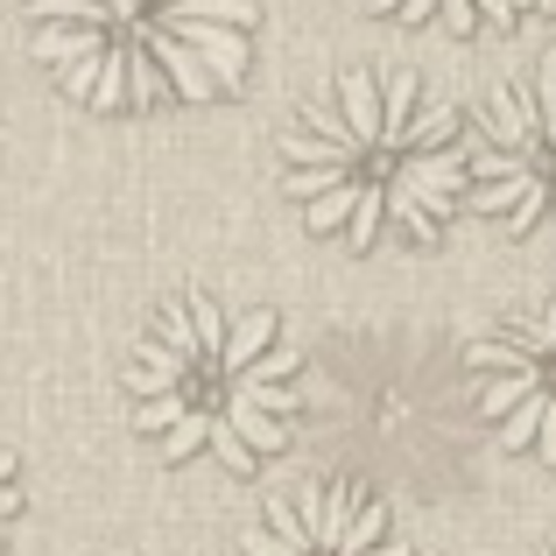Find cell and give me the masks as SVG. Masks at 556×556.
<instances>
[{
    "label": "cell",
    "mask_w": 556,
    "mask_h": 556,
    "mask_svg": "<svg viewBox=\"0 0 556 556\" xmlns=\"http://www.w3.org/2000/svg\"><path fill=\"white\" fill-rule=\"evenodd\" d=\"M394 184H402L430 218H451L458 198L472 190V163H465L458 149H422V155H402V177Z\"/></svg>",
    "instance_id": "obj_1"
},
{
    "label": "cell",
    "mask_w": 556,
    "mask_h": 556,
    "mask_svg": "<svg viewBox=\"0 0 556 556\" xmlns=\"http://www.w3.org/2000/svg\"><path fill=\"white\" fill-rule=\"evenodd\" d=\"M135 36H141V42L155 50V64L169 71V85H177L184 99H212V92H226V85L212 78V64H204V56L190 50V42H184V36H177L169 22H155V14H135Z\"/></svg>",
    "instance_id": "obj_2"
},
{
    "label": "cell",
    "mask_w": 556,
    "mask_h": 556,
    "mask_svg": "<svg viewBox=\"0 0 556 556\" xmlns=\"http://www.w3.org/2000/svg\"><path fill=\"white\" fill-rule=\"evenodd\" d=\"M155 22H169L190 50L212 64V78L226 85V92H240L247 78V28H226V22H190V14H155Z\"/></svg>",
    "instance_id": "obj_3"
},
{
    "label": "cell",
    "mask_w": 556,
    "mask_h": 556,
    "mask_svg": "<svg viewBox=\"0 0 556 556\" xmlns=\"http://www.w3.org/2000/svg\"><path fill=\"white\" fill-rule=\"evenodd\" d=\"M493 135V149H515V155H529L535 149V135H543V121H535V106L521 92H507V85H493L486 92V121H479Z\"/></svg>",
    "instance_id": "obj_4"
},
{
    "label": "cell",
    "mask_w": 556,
    "mask_h": 556,
    "mask_svg": "<svg viewBox=\"0 0 556 556\" xmlns=\"http://www.w3.org/2000/svg\"><path fill=\"white\" fill-rule=\"evenodd\" d=\"M339 113H345V127H353V135L380 155V135H388V113H380V78H367V71H345V78H339Z\"/></svg>",
    "instance_id": "obj_5"
},
{
    "label": "cell",
    "mask_w": 556,
    "mask_h": 556,
    "mask_svg": "<svg viewBox=\"0 0 556 556\" xmlns=\"http://www.w3.org/2000/svg\"><path fill=\"white\" fill-rule=\"evenodd\" d=\"M535 388H549V359H535V367H521V374H501V380H479V394H472V408L479 416H493L501 422L515 402H529Z\"/></svg>",
    "instance_id": "obj_6"
},
{
    "label": "cell",
    "mask_w": 556,
    "mask_h": 556,
    "mask_svg": "<svg viewBox=\"0 0 556 556\" xmlns=\"http://www.w3.org/2000/svg\"><path fill=\"white\" fill-rule=\"evenodd\" d=\"M218 416H226L254 451H282V444H289V422H282V416H268L261 402H247V394H226V408H218Z\"/></svg>",
    "instance_id": "obj_7"
},
{
    "label": "cell",
    "mask_w": 556,
    "mask_h": 556,
    "mask_svg": "<svg viewBox=\"0 0 556 556\" xmlns=\"http://www.w3.org/2000/svg\"><path fill=\"white\" fill-rule=\"evenodd\" d=\"M106 50V28H36V64H85Z\"/></svg>",
    "instance_id": "obj_8"
},
{
    "label": "cell",
    "mask_w": 556,
    "mask_h": 556,
    "mask_svg": "<svg viewBox=\"0 0 556 556\" xmlns=\"http://www.w3.org/2000/svg\"><path fill=\"white\" fill-rule=\"evenodd\" d=\"M268 339H275V311H247L240 325H232V339H226V353H218V367H226V374H247L261 353H268Z\"/></svg>",
    "instance_id": "obj_9"
},
{
    "label": "cell",
    "mask_w": 556,
    "mask_h": 556,
    "mask_svg": "<svg viewBox=\"0 0 556 556\" xmlns=\"http://www.w3.org/2000/svg\"><path fill=\"white\" fill-rule=\"evenodd\" d=\"M353 515H359V486H325V507H317V521H311V535H317V549H331L339 556V543H345V529H353Z\"/></svg>",
    "instance_id": "obj_10"
},
{
    "label": "cell",
    "mask_w": 556,
    "mask_h": 556,
    "mask_svg": "<svg viewBox=\"0 0 556 556\" xmlns=\"http://www.w3.org/2000/svg\"><path fill=\"white\" fill-rule=\"evenodd\" d=\"M380 113H388V135H380V155L402 149V127L416 121V71H388L380 78Z\"/></svg>",
    "instance_id": "obj_11"
},
{
    "label": "cell",
    "mask_w": 556,
    "mask_h": 556,
    "mask_svg": "<svg viewBox=\"0 0 556 556\" xmlns=\"http://www.w3.org/2000/svg\"><path fill=\"white\" fill-rule=\"evenodd\" d=\"M359 190H367V184H359V177H345L339 190L311 198V204H303V226H311V232H339V226H353V212H359Z\"/></svg>",
    "instance_id": "obj_12"
},
{
    "label": "cell",
    "mask_w": 556,
    "mask_h": 556,
    "mask_svg": "<svg viewBox=\"0 0 556 556\" xmlns=\"http://www.w3.org/2000/svg\"><path fill=\"white\" fill-rule=\"evenodd\" d=\"M106 0H28V22H36V28H56V22H64V28H106Z\"/></svg>",
    "instance_id": "obj_13"
},
{
    "label": "cell",
    "mask_w": 556,
    "mask_h": 556,
    "mask_svg": "<svg viewBox=\"0 0 556 556\" xmlns=\"http://www.w3.org/2000/svg\"><path fill=\"white\" fill-rule=\"evenodd\" d=\"M163 92H169V71L155 64V50L135 36V42H127V99H135V106H155Z\"/></svg>",
    "instance_id": "obj_14"
},
{
    "label": "cell",
    "mask_w": 556,
    "mask_h": 556,
    "mask_svg": "<svg viewBox=\"0 0 556 556\" xmlns=\"http://www.w3.org/2000/svg\"><path fill=\"white\" fill-rule=\"evenodd\" d=\"M465 367L472 374H521V367H535V353H529V339H479V345H465Z\"/></svg>",
    "instance_id": "obj_15"
},
{
    "label": "cell",
    "mask_w": 556,
    "mask_h": 556,
    "mask_svg": "<svg viewBox=\"0 0 556 556\" xmlns=\"http://www.w3.org/2000/svg\"><path fill=\"white\" fill-rule=\"evenodd\" d=\"M543 416H549V388H535L529 402H515V408L501 416V444H507V451H529L535 437H543Z\"/></svg>",
    "instance_id": "obj_16"
},
{
    "label": "cell",
    "mask_w": 556,
    "mask_h": 556,
    "mask_svg": "<svg viewBox=\"0 0 556 556\" xmlns=\"http://www.w3.org/2000/svg\"><path fill=\"white\" fill-rule=\"evenodd\" d=\"M163 14H190V22H226V28H254V22H261L254 0H163Z\"/></svg>",
    "instance_id": "obj_17"
},
{
    "label": "cell",
    "mask_w": 556,
    "mask_h": 556,
    "mask_svg": "<svg viewBox=\"0 0 556 556\" xmlns=\"http://www.w3.org/2000/svg\"><path fill=\"white\" fill-rule=\"evenodd\" d=\"M543 177V169H515V177H493V184H472L465 190V204H472V212H515L521 198H529V184Z\"/></svg>",
    "instance_id": "obj_18"
},
{
    "label": "cell",
    "mask_w": 556,
    "mask_h": 556,
    "mask_svg": "<svg viewBox=\"0 0 556 556\" xmlns=\"http://www.w3.org/2000/svg\"><path fill=\"white\" fill-rule=\"evenodd\" d=\"M451 127H458V106H422L416 121L402 127V155H422V149H444Z\"/></svg>",
    "instance_id": "obj_19"
},
{
    "label": "cell",
    "mask_w": 556,
    "mask_h": 556,
    "mask_svg": "<svg viewBox=\"0 0 556 556\" xmlns=\"http://www.w3.org/2000/svg\"><path fill=\"white\" fill-rule=\"evenodd\" d=\"M282 155H289V163H303V169H311V163H359L353 149H339V141L311 135V127H289V135H282Z\"/></svg>",
    "instance_id": "obj_20"
},
{
    "label": "cell",
    "mask_w": 556,
    "mask_h": 556,
    "mask_svg": "<svg viewBox=\"0 0 556 556\" xmlns=\"http://www.w3.org/2000/svg\"><path fill=\"white\" fill-rule=\"evenodd\" d=\"M380 218H388V190H359V212H353V226H345V247H353V254H367V247L380 240Z\"/></svg>",
    "instance_id": "obj_21"
},
{
    "label": "cell",
    "mask_w": 556,
    "mask_h": 556,
    "mask_svg": "<svg viewBox=\"0 0 556 556\" xmlns=\"http://www.w3.org/2000/svg\"><path fill=\"white\" fill-rule=\"evenodd\" d=\"M380 535H388V507H380V501H359V515H353V529H345L339 556H367Z\"/></svg>",
    "instance_id": "obj_22"
},
{
    "label": "cell",
    "mask_w": 556,
    "mask_h": 556,
    "mask_svg": "<svg viewBox=\"0 0 556 556\" xmlns=\"http://www.w3.org/2000/svg\"><path fill=\"white\" fill-rule=\"evenodd\" d=\"M345 177H353L345 163H311V169H296V177H282V190H289V198H303V204H311V198H325V190H339Z\"/></svg>",
    "instance_id": "obj_23"
},
{
    "label": "cell",
    "mask_w": 556,
    "mask_h": 556,
    "mask_svg": "<svg viewBox=\"0 0 556 556\" xmlns=\"http://www.w3.org/2000/svg\"><path fill=\"white\" fill-rule=\"evenodd\" d=\"M155 331H163V345H177L184 359H204V345H198V325H190V303H169V311L155 317Z\"/></svg>",
    "instance_id": "obj_24"
},
{
    "label": "cell",
    "mask_w": 556,
    "mask_h": 556,
    "mask_svg": "<svg viewBox=\"0 0 556 556\" xmlns=\"http://www.w3.org/2000/svg\"><path fill=\"white\" fill-rule=\"evenodd\" d=\"M184 416H190V402H184L177 388H169V394H149V402L135 408V430H177Z\"/></svg>",
    "instance_id": "obj_25"
},
{
    "label": "cell",
    "mask_w": 556,
    "mask_h": 556,
    "mask_svg": "<svg viewBox=\"0 0 556 556\" xmlns=\"http://www.w3.org/2000/svg\"><path fill=\"white\" fill-rule=\"evenodd\" d=\"M99 113L127 106V50H106V64H99V92H92Z\"/></svg>",
    "instance_id": "obj_26"
},
{
    "label": "cell",
    "mask_w": 556,
    "mask_h": 556,
    "mask_svg": "<svg viewBox=\"0 0 556 556\" xmlns=\"http://www.w3.org/2000/svg\"><path fill=\"white\" fill-rule=\"evenodd\" d=\"M212 408H190V416L177 422V430H163L169 437V458H190V451H198V444H212Z\"/></svg>",
    "instance_id": "obj_27"
},
{
    "label": "cell",
    "mask_w": 556,
    "mask_h": 556,
    "mask_svg": "<svg viewBox=\"0 0 556 556\" xmlns=\"http://www.w3.org/2000/svg\"><path fill=\"white\" fill-rule=\"evenodd\" d=\"M388 212H394V218H402V232H408V240H437V218H430V212H422V204H416V198H408V190H402V184H388Z\"/></svg>",
    "instance_id": "obj_28"
},
{
    "label": "cell",
    "mask_w": 556,
    "mask_h": 556,
    "mask_svg": "<svg viewBox=\"0 0 556 556\" xmlns=\"http://www.w3.org/2000/svg\"><path fill=\"white\" fill-rule=\"evenodd\" d=\"M212 451H218V458H226V465H232V472H254V458H261V451H254V444H247V437H240V430H232V422H226V416H218V422H212Z\"/></svg>",
    "instance_id": "obj_29"
},
{
    "label": "cell",
    "mask_w": 556,
    "mask_h": 556,
    "mask_svg": "<svg viewBox=\"0 0 556 556\" xmlns=\"http://www.w3.org/2000/svg\"><path fill=\"white\" fill-rule=\"evenodd\" d=\"M190 325H198V345H204V359H218L226 353V325H218V311L204 296H190Z\"/></svg>",
    "instance_id": "obj_30"
},
{
    "label": "cell",
    "mask_w": 556,
    "mask_h": 556,
    "mask_svg": "<svg viewBox=\"0 0 556 556\" xmlns=\"http://www.w3.org/2000/svg\"><path fill=\"white\" fill-rule=\"evenodd\" d=\"M99 64H106V50L85 56V64H64V92L78 99V106H92V92H99Z\"/></svg>",
    "instance_id": "obj_31"
},
{
    "label": "cell",
    "mask_w": 556,
    "mask_h": 556,
    "mask_svg": "<svg viewBox=\"0 0 556 556\" xmlns=\"http://www.w3.org/2000/svg\"><path fill=\"white\" fill-rule=\"evenodd\" d=\"M543 212H549V177H535V184H529V198H521L515 212H507V232H529Z\"/></svg>",
    "instance_id": "obj_32"
},
{
    "label": "cell",
    "mask_w": 556,
    "mask_h": 556,
    "mask_svg": "<svg viewBox=\"0 0 556 556\" xmlns=\"http://www.w3.org/2000/svg\"><path fill=\"white\" fill-rule=\"evenodd\" d=\"M515 339H529V353H535V359H556V303H549L543 317H535V325H521Z\"/></svg>",
    "instance_id": "obj_33"
},
{
    "label": "cell",
    "mask_w": 556,
    "mask_h": 556,
    "mask_svg": "<svg viewBox=\"0 0 556 556\" xmlns=\"http://www.w3.org/2000/svg\"><path fill=\"white\" fill-rule=\"evenodd\" d=\"M127 388L149 402V394H169V388H184V380H169V374H155V367H141V359H135V367H127Z\"/></svg>",
    "instance_id": "obj_34"
},
{
    "label": "cell",
    "mask_w": 556,
    "mask_h": 556,
    "mask_svg": "<svg viewBox=\"0 0 556 556\" xmlns=\"http://www.w3.org/2000/svg\"><path fill=\"white\" fill-rule=\"evenodd\" d=\"M240 549H247V556H296V549L282 543V535L268 529V521H261V529H247V535H240Z\"/></svg>",
    "instance_id": "obj_35"
},
{
    "label": "cell",
    "mask_w": 556,
    "mask_h": 556,
    "mask_svg": "<svg viewBox=\"0 0 556 556\" xmlns=\"http://www.w3.org/2000/svg\"><path fill=\"white\" fill-rule=\"evenodd\" d=\"M247 374H254V380H289V374H296V353H289V345H282V353H261Z\"/></svg>",
    "instance_id": "obj_36"
},
{
    "label": "cell",
    "mask_w": 556,
    "mask_h": 556,
    "mask_svg": "<svg viewBox=\"0 0 556 556\" xmlns=\"http://www.w3.org/2000/svg\"><path fill=\"white\" fill-rule=\"evenodd\" d=\"M444 22H451V36H472V22H479V0H444Z\"/></svg>",
    "instance_id": "obj_37"
},
{
    "label": "cell",
    "mask_w": 556,
    "mask_h": 556,
    "mask_svg": "<svg viewBox=\"0 0 556 556\" xmlns=\"http://www.w3.org/2000/svg\"><path fill=\"white\" fill-rule=\"evenodd\" d=\"M430 14H444V0H402V14H394V22H402V28H422Z\"/></svg>",
    "instance_id": "obj_38"
},
{
    "label": "cell",
    "mask_w": 556,
    "mask_h": 556,
    "mask_svg": "<svg viewBox=\"0 0 556 556\" xmlns=\"http://www.w3.org/2000/svg\"><path fill=\"white\" fill-rule=\"evenodd\" d=\"M535 451L556 465V388H549V416H543V437H535Z\"/></svg>",
    "instance_id": "obj_39"
},
{
    "label": "cell",
    "mask_w": 556,
    "mask_h": 556,
    "mask_svg": "<svg viewBox=\"0 0 556 556\" xmlns=\"http://www.w3.org/2000/svg\"><path fill=\"white\" fill-rule=\"evenodd\" d=\"M479 14H486V22H515V14H521V0H479Z\"/></svg>",
    "instance_id": "obj_40"
},
{
    "label": "cell",
    "mask_w": 556,
    "mask_h": 556,
    "mask_svg": "<svg viewBox=\"0 0 556 556\" xmlns=\"http://www.w3.org/2000/svg\"><path fill=\"white\" fill-rule=\"evenodd\" d=\"M8 515H22V493H14L8 479H0V521H8Z\"/></svg>",
    "instance_id": "obj_41"
},
{
    "label": "cell",
    "mask_w": 556,
    "mask_h": 556,
    "mask_svg": "<svg viewBox=\"0 0 556 556\" xmlns=\"http://www.w3.org/2000/svg\"><path fill=\"white\" fill-rule=\"evenodd\" d=\"M106 8H113V14H127V22H135V14H141V0H106Z\"/></svg>",
    "instance_id": "obj_42"
},
{
    "label": "cell",
    "mask_w": 556,
    "mask_h": 556,
    "mask_svg": "<svg viewBox=\"0 0 556 556\" xmlns=\"http://www.w3.org/2000/svg\"><path fill=\"white\" fill-rule=\"evenodd\" d=\"M521 8H535V14H556V0H521Z\"/></svg>",
    "instance_id": "obj_43"
},
{
    "label": "cell",
    "mask_w": 556,
    "mask_h": 556,
    "mask_svg": "<svg viewBox=\"0 0 556 556\" xmlns=\"http://www.w3.org/2000/svg\"><path fill=\"white\" fill-rule=\"evenodd\" d=\"M549 212H556V184H549Z\"/></svg>",
    "instance_id": "obj_44"
},
{
    "label": "cell",
    "mask_w": 556,
    "mask_h": 556,
    "mask_svg": "<svg viewBox=\"0 0 556 556\" xmlns=\"http://www.w3.org/2000/svg\"><path fill=\"white\" fill-rule=\"evenodd\" d=\"M549 56H556V50H549Z\"/></svg>",
    "instance_id": "obj_45"
}]
</instances>
